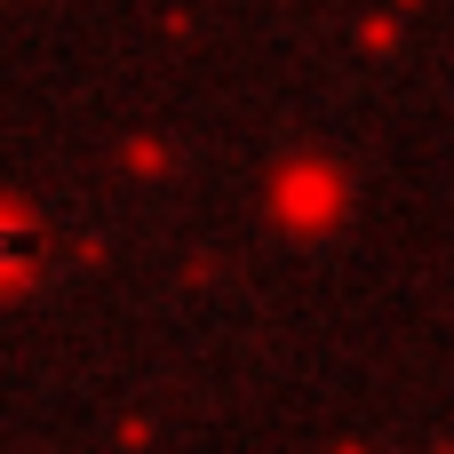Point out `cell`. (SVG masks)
Segmentation results:
<instances>
[{"instance_id": "obj_1", "label": "cell", "mask_w": 454, "mask_h": 454, "mask_svg": "<svg viewBox=\"0 0 454 454\" xmlns=\"http://www.w3.org/2000/svg\"><path fill=\"white\" fill-rule=\"evenodd\" d=\"M40 263V223L32 215H0V279H24Z\"/></svg>"}]
</instances>
